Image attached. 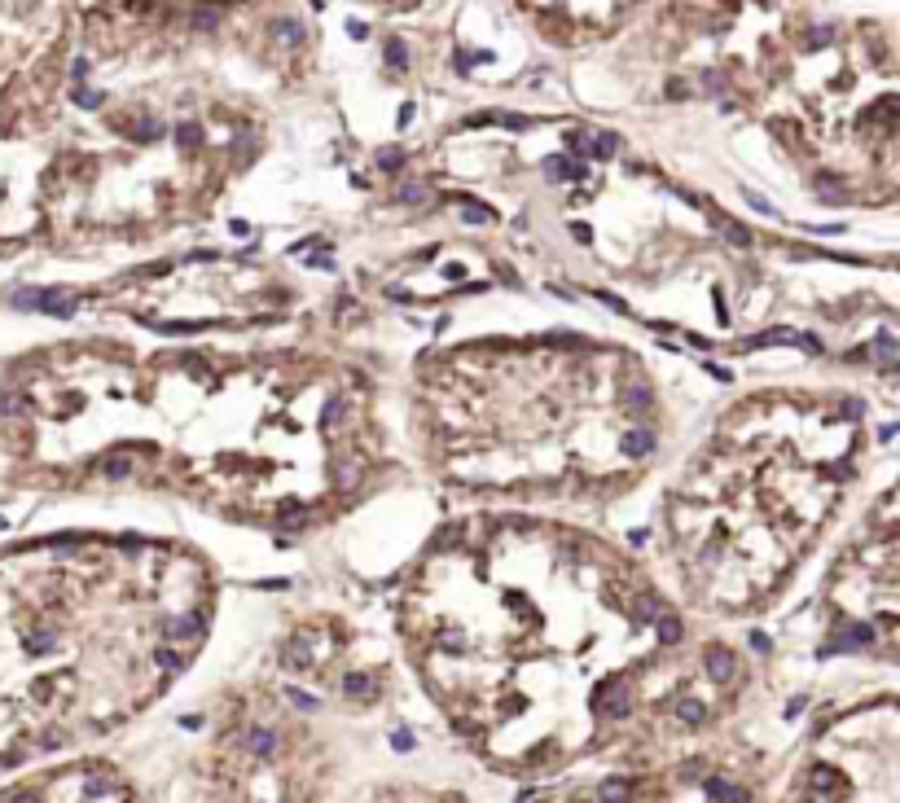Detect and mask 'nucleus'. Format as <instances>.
I'll return each instance as SVG.
<instances>
[{
  "label": "nucleus",
  "mask_w": 900,
  "mask_h": 803,
  "mask_svg": "<svg viewBox=\"0 0 900 803\" xmlns=\"http://www.w3.org/2000/svg\"><path fill=\"white\" fill-rule=\"evenodd\" d=\"M391 803H457L448 795H408V799H391Z\"/></svg>",
  "instance_id": "nucleus-8"
},
{
  "label": "nucleus",
  "mask_w": 900,
  "mask_h": 803,
  "mask_svg": "<svg viewBox=\"0 0 900 803\" xmlns=\"http://www.w3.org/2000/svg\"><path fill=\"white\" fill-rule=\"evenodd\" d=\"M861 461L857 413L834 400H747L667 496L681 584L707 610H751L787 580Z\"/></svg>",
  "instance_id": "nucleus-5"
},
{
  "label": "nucleus",
  "mask_w": 900,
  "mask_h": 803,
  "mask_svg": "<svg viewBox=\"0 0 900 803\" xmlns=\"http://www.w3.org/2000/svg\"><path fill=\"white\" fill-rule=\"evenodd\" d=\"M536 9L545 13H558L562 22H588V27H607L615 13H624L628 5H637V0H532Z\"/></svg>",
  "instance_id": "nucleus-7"
},
{
  "label": "nucleus",
  "mask_w": 900,
  "mask_h": 803,
  "mask_svg": "<svg viewBox=\"0 0 900 803\" xmlns=\"http://www.w3.org/2000/svg\"><path fill=\"white\" fill-rule=\"evenodd\" d=\"M0 803H141L110 764L71 760L0 781Z\"/></svg>",
  "instance_id": "nucleus-6"
},
{
  "label": "nucleus",
  "mask_w": 900,
  "mask_h": 803,
  "mask_svg": "<svg viewBox=\"0 0 900 803\" xmlns=\"http://www.w3.org/2000/svg\"><path fill=\"white\" fill-rule=\"evenodd\" d=\"M211 619L193 553L48 540L0 553V781L132 720L189 667Z\"/></svg>",
  "instance_id": "nucleus-3"
},
{
  "label": "nucleus",
  "mask_w": 900,
  "mask_h": 803,
  "mask_svg": "<svg viewBox=\"0 0 900 803\" xmlns=\"http://www.w3.org/2000/svg\"><path fill=\"white\" fill-rule=\"evenodd\" d=\"M400 632L448 725L505 773H558L654 711L681 619L615 549L567 527L479 522L413 571Z\"/></svg>",
  "instance_id": "nucleus-1"
},
{
  "label": "nucleus",
  "mask_w": 900,
  "mask_h": 803,
  "mask_svg": "<svg viewBox=\"0 0 900 803\" xmlns=\"http://www.w3.org/2000/svg\"><path fill=\"white\" fill-rule=\"evenodd\" d=\"M0 413H127L92 448V479L180 487L220 510L303 514L360 479V400L303 356L172 351L145 365L62 347L0 382Z\"/></svg>",
  "instance_id": "nucleus-2"
},
{
  "label": "nucleus",
  "mask_w": 900,
  "mask_h": 803,
  "mask_svg": "<svg viewBox=\"0 0 900 803\" xmlns=\"http://www.w3.org/2000/svg\"><path fill=\"white\" fill-rule=\"evenodd\" d=\"M435 466L470 487H597L654 452V391L593 342L457 351L422 391Z\"/></svg>",
  "instance_id": "nucleus-4"
}]
</instances>
